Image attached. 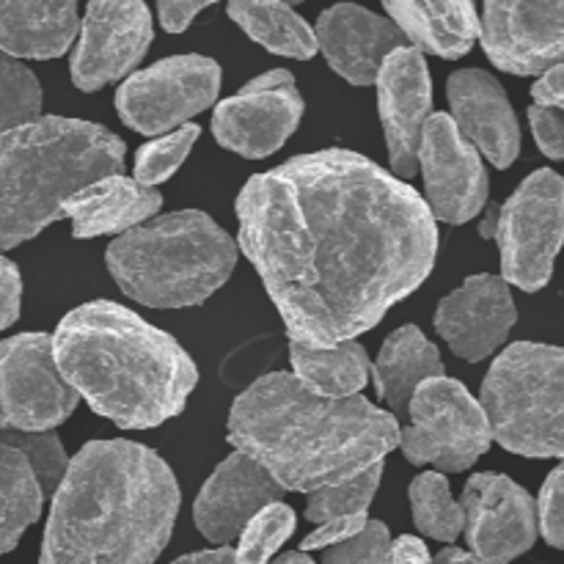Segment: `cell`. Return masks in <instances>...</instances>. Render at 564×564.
<instances>
[{
  "instance_id": "obj_1",
  "label": "cell",
  "mask_w": 564,
  "mask_h": 564,
  "mask_svg": "<svg viewBox=\"0 0 564 564\" xmlns=\"http://www.w3.org/2000/svg\"><path fill=\"white\" fill-rule=\"evenodd\" d=\"M240 242L290 341L336 347L422 286L438 226L408 182L347 149L301 154L237 196Z\"/></svg>"
},
{
  "instance_id": "obj_2",
  "label": "cell",
  "mask_w": 564,
  "mask_h": 564,
  "mask_svg": "<svg viewBox=\"0 0 564 564\" xmlns=\"http://www.w3.org/2000/svg\"><path fill=\"white\" fill-rule=\"evenodd\" d=\"M176 512L180 485L158 452L91 441L53 494L39 564H154Z\"/></svg>"
},
{
  "instance_id": "obj_3",
  "label": "cell",
  "mask_w": 564,
  "mask_h": 564,
  "mask_svg": "<svg viewBox=\"0 0 564 564\" xmlns=\"http://www.w3.org/2000/svg\"><path fill=\"white\" fill-rule=\"evenodd\" d=\"M229 444L292 494L358 477L400 446V422L364 397L325 400L290 372L253 380L229 413Z\"/></svg>"
},
{
  "instance_id": "obj_4",
  "label": "cell",
  "mask_w": 564,
  "mask_h": 564,
  "mask_svg": "<svg viewBox=\"0 0 564 564\" xmlns=\"http://www.w3.org/2000/svg\"><path fill=\"white\" fill-rule=\"evenodd\" d=\"M53 356L75 394L124 430L180 416L198 383L196 364L174 336L110 301L72 308L53 334Z\"/></svg>"
},
{
  "instance_id": "obj_5",
  "label": "cell",
  "mask_w": 564,
  "mask_h": 564,
  "mask_svg": "<svg viewBox=\"0 0 564 564\" xmlns=\"http://www.w3.org/2000/svg\"><path fill=\"white\" fill-rule=\"evenodd\" d=\"M124 143L94 121L44 116L0 135V248H17L64 218L75 193L121 174Z\"/></svg>"
},
{
  "instance_id": "obj_6",
  "label": "cell",
  "mask_w": 564,
  "mask_h": 564,
  "mask_svg": "<svg viewBox=\"0 0 564 564\" xmlns=\"http://www.w3.org/2000/svg\"><path fill=\"white\" fill-rule=\"evenodd\" d=\"M110 275L149 308L202 306L237 268V242L198 209L160 215L110 242Z\"/></svg>"
},
{
  "instance_id": "obj_7",
  "label": "cell",
  "mask_w": 564,
  "mask_h": 564,
  "mask_svg": "<svg viewBox=\"0 0 564 564\" xmlns=\"http://www.w3.org/2000/svg\"><path fill=\"white\" fill-rule=\"evenodd\" d=\"M490 435L523 457H564V350L534 341L507 347L482 383Z\"/></svg>"
},
{
  "instance_id": "obj_8",
  "label": "cell",
  "mask_w": 564,
  "mask_h": 564,
  "mask_svg": "<svg viewBox=\"0 0 564 564\" xmlns=\"http://www.w3.org/2000/svg\"><path fill=\"white\" fill-rule=\"evenodd\" d=\"M485 237H496L507 284L538 292L549 284L564 242V180L543 169L521 182L505 207L485 220Z\"/></svg>"
},
{
  "instance_id": "obj_9",
  "label": "cell",
  "mask_w": 564,
  "mask_h": 564,
  "mask_svg": "<svg viewBox=\"0 0 564 564\" xmlns=\"http://www.w3.org/2000/svg\"><path fill=\"white\" fill-rule=\"evenodd\" d=\"M411 424L400 430V449L413 466L460 474L490 449V424L482 405L452 378H430L413 391Z\"/></svg>"
},
{
  "instance_id": "obj_10",
  "label": "cell",
  "mask_w": 564,
  "mask_h": 564,
  "mask_svg": "<svg viewBox=\"0 0 564 564\" xmlns=\"http://www.w3.org/2000/svg\"><path fill=\"white\" fill-rule=\"evenodd\" d=\"M218 91V61L207 55H171L127 77L116 91V110L141 135H169L207 110Z\"/></svg>"
},
{
  "instance_id": "obj_11",
  "label": "cell",
  "mask_w": 564,
  "mask_h": 564,
  "mask_svg": "<svg viewBox=\"0 0 564 564\" xmlns=\"http://www.w3.org/2000/svg\"><path fill=\"white\" fill-rule=\"evenodd\" d=\"M53 356V336L20 334L0 341V427L11 433H53L77 408Z\"/></svg>"
},
{
  "instance_id": "obj_12",
  "label": "cell",
  "mask_w": 564,
  "mask_h": 564,
  "mask_svg": "<svg viewBox=\"0 0 564 564\" xmlns=\"http://www.w3.org/2000/svg\"><path fill=\"white\" fill-rule=\"evenodd\" d=\"M303 110L306 105L292 72L270 69L215 108L213 132L229 152L262 160L284 147L301 124Z\"/></svg>"
},
{
  "instance_id": "obj_13",
  "label": "cell",
  "mask_w": 564,
  "mask_h": 564,
  "mask_svg": "<svg viewBox=\"0 0 564 564\" xmlns=\"http://www.w3.org/2000/svg\"><path fill=\"white\" fill-rule=\"evenodd\" d=\"M419 169L424 174V204L444 224L477 218L488 202V171L477 149L460 135L449 113L430 116L419 143Z\"/></svg>"
},
{
  "instance_id": "obj_14",
  "label": "cell",
  "mask_w": 564,
  "mask_h": 564,
  "mask_svg": "<svg viewBox=\"0 0 564 564\" xmlns=\"http://www.w3.org/2000/svg\"><path fill=\"white\" fill-rule=\"evenodd\" d=\"M154 39L149 6L130 0H94L86 6L80 39L72 55V83L80 91H99L135 69Z\"/></svg>"
},
{
  "instance_id": "obj_15",
  "label": "cell",
  "mask_w": 564,
  "mask_h": 564,
  "mask_svg": "<svg viewBox=\"0 0 564 564\" xmlns=\"http://www.w3.org/2000/svg\"><path fill=\"white\" fill-rule=\"evenodd\" d=\"M466 538L485 564H510L538 540V507L532 496L505 474H477L463 490Z\"/></svg>"
},
{
  "instance_id": "obj_16",
  "label": "cell",
  "mask_w": 564,
  "mask_h": 564,
  "mask_svg": "<svg viewBox=\"0 0 564 564\" xmlns=\"http://www.w3.org/2000/svg\"><path fill=\"white\" fill-rule=\"evenodd\" d=\"M479 36L488 58L510 75H538L564 64V3H485Z\"/></svg>"
},
{
  "instance_id": "obj_17",
  "label": "cell",
  "mask_w": 564,
  "mask_h": 564,
  "mask_svg": "<svg viewBox=\"0 0 564 564\" xmlns=\"http://www.w3.org/2000/svg\"><path fill=\"white\" fill-rule=\"evenodd\" d=\"M375 83H378V108L391 171L397 180H411L419 171L422 130L433 116V83H430L427 61L408 44L383 61Z\"/></svg>"
},
{
  "instance_id": "obj_18",
  "label": "cell",
  "mask_w": 564,
  "mask_h": 564,
  "mask_svg": "<svg viewBox=\"0 0 564 564\" xmlns=\"http://www.w3.org/2000/svg\"><path fill=\"white\" fill-rule=\"evenodd\" d=\"M512 292L499 275H471L460 290L449 292L435 308V330L463 361L494 356L516 325Z\"/></svg>"
},
{
  "instance_id": "obj_19",
  "label": "cell",
  "mask_w": 564,
  "mask_h": 564,
  "mask_svg": "<svg viewBox=\"0 0 564 564\" xmlns=\"http://www.w3.org/2000/svg\"><path fill=\"white\" fill-rule=\"evenodd\" d=\"M314 36L330 69L352 86H372L383 61L394 50L408 47V39L394 22L356 3L325 9Z\"/></svg>"
},
{
  "instance_id": "obj_20",
  "label": "cell",
  "mask_w": 564,
  "mask_h": 564,
  "mask_svg": "<svg viewBox=\"0 0 564 564\" xmlns=\"http://www.w3.org/2000/svg\"><path fill=\"white\" fill-rule=\"evenodd\" d=\"M281 496H284V488L259 463L235 452L204 482L193 505V518H196L198 532L220 549L242 534L248 521L259 516L264 507L279 505Z\"/></svg>"
},
{
  "instance_id": "obj_21",
  "label": "cell",
  "mask_w": 564,
  "mask_h": 564,
  "mask_svg": "<svg viewBox=\"0 0 564 564\" xmlns=\"http://www.w3.org/2000/svg\"><path fill=\"white\" fill-rule=\"evenodd\" d=\"M452 121L496 169H510L521 152V127L507 91L490 72L460 69L446 80Z\"/></svg>"
},
{
  "instance_id": "obj_22",
  "label": "cell",
  "mask_w": 564,
  "mask_h": 564,
  "mask_svg": "<svg viewBox=\"0 0 564 564\" xmlns=\"http://www.w3.org/2000/svg\"><path fill=\"white\" fill-rule=\"evenodd\" d=\"M163 207V196L154 187L138 185L130 176H105L66 202L64 218L72 220L77 240L99 235H124L147 224Z\"/></svg>"
},
{
  "instance_id": "obj_23",
  "label": "cell",
  "mask_w": 564,
  "mask_h": 564,
  "mask_svg": "<svg viewBox=\"0 0 564 564\" xmlns=\"http://www.w3.org/2000/svg\"><path fill=\"white\" fill-rule=\"evenodd\" d=\"M80 31L77 3H6L0 0V53L9 58H58Z\"/></svg>"
},
{
  "instance_id": "obj_24",
  "label": "cell",
  "mask_w": 564,
  "mask_h": 564,
  "mask_svg": "<svg viewBox=\"0 0 564 564\" xmlns=\"http://www.w3.org/2000/svg\"><path fill=\"white\" fill-rule=\"evenodd\" d=\"M446 369L441 352L416 325H402L380 347L372 364V380L380 400L389 405L391 416L408 413L411 397L424 380L444 378Z\"/></svg>"
},
{
  "instance_id": "obj_25",
  "label": "cell",
  "mask_w": 564,
  "mask_h": 564,
  "mask_svg": "<svg viewBox=\"0 0 564 564\" xmlns=\"http://www.w3.org/2000/svg\"><path fill=\"white\" fill-rule=\"evenodd\" d=\"M391 22L402 31L411 47L419 53H433L441 58H463L479 36V14L474 3H383Z\"/></svg>"
},
{
  "instance_id": "obj_26",
  "label": "cell",
  "mask_w": 564,
  "mask_h": 564,
  "mask_svg": "<svg viewBox=\"0 0 564 564\" xmlns=\"http://www.w3.org/2000/svg\"><path fill=\"white\" fill-rule=\"evenodd\" d=\"M292 375L312 394L325 400H350L372 378V364L361 341L336 347H306L290 341Z\"/></svg>"
},
{
  "instance_id": "obj_27",
  "label": "cell",
  "mask_w": 564,
  "mask_h": 564,
  "mask_svg": "<svg viewBox=\"0 0 564 564\" xmlns=\"http://www.w3.org/2000/svg\"><path fill=\"white\" fill-rule=\"evenodd\" d=\"M231 20L264 50L286 58L308 61L319 53L314 28L290 3L273 0H235L226 6Z\"/></svg>"
},
{
  "instance_id": "obj_28",
  "label": "cell",
  "mask_w": 564,
  "mask_h": 564,
  "mask_svg": "<svg viewBox=\"0 0 564 564\" xmlns=\"http://www.w3.org/2000/svg\"><path fill=\"white\" fill-rule=\"evenodd\" d=\"M42 505L44 496L25 457L0 444V556L17 549L25 529L42 516Z\"/></svg>"
},
{
  "instance_id": "obj_29",
  "label": "cell",
  "mask_w": 564,
  "mask_h": 564,
  "mask_svg": "<svg viewBox=\"0 0 564 564\" xmlns=\"http://www.w3.org/2000/svg\"><path fill=\"white\" fill-rule=\"evenodd\" d=\"M408 499H411V512L416 529L427 538L441 540V543H452L466 529V516L463 507L452 499L449 482L444 474L427 471L419 474L408 488Z\"/></svg>"
},
{
  "instance_id": "obj_30",
  "label": "cell",
  "mask_w": 564,
  "mask_h": 564,
  "mask_svg": "<svg viewBox=\"0 0 564 564\" xmlns=\"http://www.w3.org/2000/svg\"><path fill=\"white\" fill-rule=\"evenodd\" d=\"M380 477H383V463L367 468V471L347 479V482L334 485V488L314 490V494H308L306 521L323 527V523L339 521V518L367 516L369 505L378 494Z\"/></svg>"
},
{
  "instance_id": "obj_31",
  "label": "cell",
  "mask_w": 564,
  "mask_h": 564,
  "mask_svg": "<svg viewBox=\"0 0 564 564\" xmlns=\"http://www.w3.org/2000/svg\"><path fill=\"white\" fill-rule=\"evenodd\" d=\"M42 113V86L20 61L0 53V135L25 127Z\"/></svg>"
},
{
  "instance_id": "obj_32",
  "label": "cell",
  "mask_w": 564,
  "mask_h": 564,
  "mask_svg": "<svg viewBox=\"0 0 564 564\" xmlns=\"http://www.w3.org/2000/svg\"><path fill=\"white\" fill-rule=\"evenodd\" d=\"M295 532V510L286 505L264 507L259 516L248 521L242 529L240 545L235 551L237 564H268L275 551L286 543Z\"/></svg>"
},
{
  "instance_id": "obj_33",
  "label": "cell",
  "mask_w": 564,
  "mask_h": 564,
  "mask_svg": "<svg viewBox=\"0 0 564 564\" xmlns=\"http://www.w3.org/2000/svg\"><path fill=\"white\" fill-rule=\"evenodd\" d=\"M0 444L9 446V449H17L25 457L44 499L58 490L61 479H64L66 468H69V457H66L64 444L58 441V435L11 433V430H3V433H0Z\"/></svg>"
},
{
  "instance_id": "obj_34",
  "label": "cell",
  "mask_w": 564,
  "mask_h": 564,
  "mask_svg": "<svg viewBox=\"0 0 564 564\" xmlns=\"http://www.w3.org/2000/svg\"><path fill=\"white\" fill-rule=\"evenodd\" d=\"M202 135V127L198 124H185L180 130L169 132V135H160L154 141L143 143L135 154V182L143 187H154L160 182L171 180V174H176L185 158L191 154L193 143Z\"/></svg>"
},
{
  "instance_id": "obj_35",
  "label": "cell",
  "mask_w": 564,
  "mask_h": 564,
  "mask_svg": "<svg viewBox=\"0 0 564 564\" xmlns=\"http://www.w3.org/2000/svg\"><path fill=\"white\" fill-rule=\"evenodd\" d=\"M391 554V534L380 521H369L361 534L323 551V564H386Z\"/></svg>"
},
{
  "instance_id": "obj_36",
  "label": "cell",
  "mask_w": 564,
  "mask_h": 564,
  "mask_svg": "<svg viewBox=\"0 0 564 564\" xmlns=\"http://www.w3.org/2000/svg\"><path fill=\"white\" fill-rule=\"evenodd\" d=\"M538 518L545 543L564 549V463L549 474L543 490H540Z\"/></svg>"
},
{
  "instance_id": "obj_37",
  "label": "cell",
  "mask_w": 564,
  "mask_h": 564,
  "mask_svg": "<svg viewBox=\"0 0 564 564\" xmlns=\"http://www.w3.org/2000/svg\"><path fill=\"white\" fill-rule=\"evenodd\" d=\"M529 121H532L534 138H538L540 152L549 154L551 160H564V113L556 108H543L532 105L529 108Z\"/></svg>"
},
{
  "instance_id": "obj_38",
  "label": "cell",
  "mask_w": 564,
  "mask_h": 564,
  "mask_svg": "<svg viewBox=\"0 0 564 564\" xmlns=\"http://www.w3.org/2000/svg\"><path fill=\"white\" fill-rule=\"evenodd\" d=\"M369 518L356 516V518H339V521H328L323 527L314 529L306 540L301 543V554H308V551H325L330 545H339L352 540L356 534H361L367 529Z\"/></svg>"
},
{
  "instance_id": "obj_39",
  "label": "cell",
  "mask_w": 564,
  "mask_h": 564,
  "mask_svg": "<svg viewBox=\"0 0 564 564\" xmlns=\"http://www.w3.org/2000/svg\"><path fill=\"white\" fill-rule=\"evenodd\" d=\"M20 301H22V279L20 270L11 259L0 257V330L17 323L20 317Z\"/></svg>"
},
{
  "instance_id": "obj_40",
  "label": "cell",
  "mask_w": 564,
  "mask_h": 564,
  "mask_svg": "<svg viewBox=\"0 0 564 564\" xmlns=\"http://www.w3.org/2000/svg\"><path fill=\"white\" fill-rule=\"evenodd\" d=\"M534 105H543V108H556L564 113V64L551 66L549 72H543L538 83L532 88Z\"/></svg>"
},
{
  "instance_id": "obj_41",
  "label": "cell",
  "mask_w": 564,
  "mask_h": 564,
  "mask_svg": "<svg viewBox=\"0 0 564 564\" xmlns=\"http://www.w3.org/2000/svg\"><path fill=\"white\" fill-rule=\"evenodd\" d=\"M207 6L213 3H204V0H185V3H171V0H163V3H158V14H160V22H163V28L169 33H182L187 25L193 22V17L198 14V11H204Z\"/></svg>"
},
{
  "instance_id": "obj_42",
  "label": "cell",
  "mask_w": 564,
  "mask_h": 564,
  "mask_svg": "<svg viewBox=\"0 0 564 564\" xmlns=\"http://www.w3.org/2000/svg\"><path fill=\"white\" fill-rule=\"evenodd\" d=\"M386 564H433L427 545L416 538H400L391 545L389 562Z\"/></svg>"
},
{
  "instance_id": "obj_43",
  "label": "cell",
  "mask_w": 564,
  "mask_h": 564,
  "mask_svg": "<svg viewBox=\"0 0 564 564\" xmlns=\"http://www.w3.org/2000/svg\"><path fill=\"white\" fill-rule=\"evenodd\" d=\"M182 564H237L235 549L229 545H220V549L213 551H196V554L180 556Z\"/></svg>"
},
{
  "instance_id": "obj_44",
  "label": "cell",
  "mask_w": 564,
  "mask_h": 564,
  "mask_svg": "<svg viewBox=\"0 0 564 564\" xmlns=\"http://www.w3.org/2000/svg\"><path fill=\"white\" fill-rule=\"evenodd\" d=\"M433 564H485V562H479L477 556L468 554V551L463 549H444L438 556H435Z\"/></svg>"
},
{
  "instance_id": "obj_45",
  "label": "cell",
  "mask_w": 564,
  "mask_h": 564,
  "mask_svg": "<svg viewBox=\"0 0 564 564\" xmlns=\"http://www.w3.org/2000/svg\"><path fill=\"white\" fill-rule=\"evenodd\" d=\"M273 564H314V560H308L306 554H284V556H279Z\"/></svg>"
},
{
  "instance_id": "obj_46",
  "label": "cell",
  "mask_w": 564,
  "mask_h": 564,
  "mask_svg": "<svg viewBox=\"0 0 564 564\" xmlns=\"http://www.w3.org/2000/svg\"><path fill=\"white\" fill-rule=\"evenodd\" d=\"M174 564H182V562H180V560H176V562H174Z\"/></svg>"
}]
</instances>
